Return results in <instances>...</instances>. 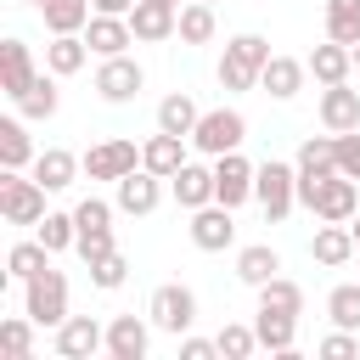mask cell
Here are the masks:
<instances>
[{
    "label": "cell",
    "mask_w": 360,
    "mask_h": 360,
    "mask_svg": "<svg viewBox=\"0 0 360 360\" xmlns=\"http://www.w3.org/2000/svg\"><path fill=\"white\" fill-rule=\"evenodd\" d=\"M253 202L264 208L270 225H281V219L292 214V202H298V163H281V158L259 163V174H253Z\"/></svg>",
    "instance_id": "obj_1"
},
{
    "label": "cell",
    "mask_w": 360,
    "mask_h": 360,
    "mask_svg": "<svg viewBox=\"0 0 360 360\" xmlns=\"http://www.w3.org/2000/svg\"><path fill=\"white\" fill-rule=\"evenodd\" d=\"M45 186L34 180V174H22V169H0V219L6 225H39L51 208H45Z\"/></svg>",
    "instance_id": "obj_2"
},
{
    "label": "cell",
    "mask_w": 360,
    "mask_h": 360,
    "mask_svg": "<svg viewBox=\"0 0 360 360\" xmlns=\"http://www.w3.org/2000/svg\"><path fill=\"white\" fill-rule=\"evenodd\" d=\"M22 309H28L39 326L56 332V326L68 321V276H62L56 264H45L39 276H28V281H22Z\"/></svg>",
    "instance_id": "obj_3"
},
{
    "label": "cell",
    "mask_w": 360,
    "mask_h": 360,
    "mask_svg": "<svg viewBox=\"0 0 360 360\" xmlns=\"http://www.w3.org/2000/svg\"><path fill=\"white\" fill-rule=\"evenodd\" d=\"M146 315H152V326H158V332L186 338V332L197 326V292H191L186 281H163V287H152Z\"/></svg>",
    "instance_id": "obj_4"
},
{
    "label": "cell",
    "mask_w": 360,
    "mask_h": 360,
    "mask_svg": "<svg viewBox=\"0 0 360 360\" xmlns=\"http://www.w3.org/2000/svg\"><path fill=\"white\" fill-rule=\"evenodd\" d=\"M248 141V118L236 112V107H208L202 118H197V129H191V146L202 152V158H225V152H236Z\"/></svg>",
    "instance_id": "obj_5"
},
{
    "label": "cell",
    "mask_w": 360,
    "mask_h": 360,
    "mask_svg": "<svg viewBox=\"0 0 360 360\" xmlns=\"http://www.w3.org/2000/svg\"><path fill=\"white\" fill-rule=\"evenodd\" d=\"M146 90V68L124 51V56H101V68H96V96L101 101H112V107H124V101H135Z\"/></svg>",
    "instance_id": "obj_6"
},
{
    "label": "cell",
    "mask_w": 360,
    "mask_h": 360,
    "mask_svg": "<svg viewBox=\"0 0 360 360\" xmlns=\"http://www.w3.org/2000/svg\"><path fill=\"white\" fill-rule=\"evenodd\" d=\"M253 174H259V163H248L242 146L225 152V158H214V202H225V208L253 202Z\"/></svg>",
    "instance_id": "obj_7"
},
{
    "label": "cell",
    "mask_w": 360,
    "mask_h": 360,
    "mask_svg": "<svg viewBox=\"0 0 360 360\" xmlns=\"http://www.w3.org/2000/svg\"><path fill=\"white\" fill-rule=\"evenodd\" d=\"M112 208H118V202H101V197H84V202L73 208V219H79V259H84V264H90L96 253L118 248V242H112Z\"/></svg>",
    "instance_id": "obj_8"
},
{
    "label": "cell",
    "mask_w": 360,
    "mask_h": 360,
    "mask_svg": "<svg viewBox=\"0 0 360 360\" xmlns=\"http://www.w3.org/2000/svg\"><path fill=\"white\" fill-rule=\"evenodd\" d=\"M129 169H141V146L129 135H112V141H101V146L84 152V174L90 180H124Z\"/></svg>",
    "instance_id": "obj_9"
},
{
    "label": "cell",
    "mask_w": 360,
    "mask_h": 360,
    "mask_svg": "<svg viewBox=\"0 0 360 360\" xmlns=\"http://www.w3.org/2000/svg\"><path fill=\"white\" fill-rule=\"evenodd\" d=\"M112 202H118V214L146 219V214L163 202V174H152V169H129L124 180H112Z\"/></svg>",
    "instance_id": "obj_10"
},
{
    "label": "cell",
    "mask_w": 360,
    "mask_h": 360,
    "mask_svg": "<svg viewBox=\"0 0 360 360\" xmlns=\"http://www.w3.org/2000/svg\"><path fill=\"white\" fill-rule=\"evenodd\" d=\"M309 214H315V219H326V225H349V219L360 214V180H349V174L321 180V191H315Z\"/></svg>",
    "instance_id": "obj_11"
},
{
    "label": "cell",
    "mask_w": 360,
    "mask_h": 360,
    "mask_svg": "<svg viewBox=\"0 0 360 360\" xmlns=\"http://www.w3.org/2000/svg\"><path fill=\"white\" fill-rule=\"evenodd\" d=\"M56 354L62 360H90V354H107V326L96 315H68L56 326Z\"/></svg>",
    "instance_id": "obj_12"
},
{
    "label": "cell",
    "mask_w": 360,
    "mask_h": 360,
    "mask_svg": "<svg viewBox=\"0 0 360 360\" xmlns=\"http://www.w3.org/2000/svg\"><path fill=\"white\" fill-rule=\"evenodd\" d=\"M231 214L236 208H225V202H208V208H191V248H202V253H225L231 242H236V225H231Z\"/></svg>",
    "instance_id": "obj_13"
},
{
    "label": "cell",
    "mask_w": 360,
    "mask_h": 360,
    "mask_svg": "<svg viewBox=\"0 0 360 360\" xmlns=\"http://www.w3.org/2000/svg\"><path fill=\"white\" fill-rule=\"evenodd\" d=\"M152 315H112L107 321V360H146Z\"/></svg>",
    "instance_id": "obj_14"
},
{
    "label": "cell",
    "mask_w": 360,
    "mask_h": 360,
    "mask_svg": "<svg viewBox=\"0 0 360 360\" xmlns=\"http://www.w3.org/2000/svg\"><path fill=\"white\" fill-rule=\"evenodd\" d=\"M315 118H321V129H332V135L360 129V90H349V79H343V84H321Z\"/></svg>",
    "instance_id": "obj_15"
},
{
    "label": "cell",
    "mask_w": 360,
    "mask_h": 360,
    "mask_svg": "<svg viewBox=\"0 0 360 360\" xmlns=\"http://www.w3.org/2000/svg\"><path fill=\"white\" fill-rule=\"evenodd\" d=\"M129 28H135V39H141V45H163V39H174V28H180V6H163V0H135Z\"/></svg>",
    "instance_id": "obj_16"
},
{
    "label": "cell",
    "mask_w": 360,
    "mask_h": 360,
    "mask_svg": "<svg viewBox=\"0 0 360 360\" xmlns=\"http://www.w3.org/2000/svg\"><path fill=\"white\" fill-rule=\"evenodd\" d=\"M169 191H174V202H180L186 214H191V208H208V202H214V169L186 158V163L169 174Z\"/></svg>",
    "instance_id": "obj_17"
},
{
    "label": "cell",
    "mask_w": 360,
    "mask_h": 360,
    "mask_svg": "<svg viewBox=\"0 0 360 360\" xmlns=\"http://www.w3.org/2000/svg\"><path fill=\"white\" fill-rule=\"evenodd\" d=\"M84 39H90V51H96V56H124V51L135 45V28H129V17L96 11V17L84 22Z\"/></svg>",
    "instance_id": "obj_18"
},
{
    "label": "cell",
    "mask_w": 360,
    "mask_h": 360,
    "mask_svg": "<svg viewBox=\"0 0 360 360\" xmlns=\"http://www.w3.org/2000/svg\"><path fill=\"white\" fill-rule=\"evenodd\" d=\"M354 253H360V248H354V231H349V225H326V219L315 225V236H309V259H315V264L343 270Z\"/></svg>",
    "instance_id": "obj_19"
},
{
    "label": "cell",
    "mask_w": 360,
    "mask_h": 360,
    "mask_svg": "<svg viewBox=\"0 0 360 360\" xmlns=\"http://www.w3.org/2000/svg\"><path fill=\"white\" fill-rule=\"evenodd\" d=\"M304 79H309V62H298V56H270L264 73H259V90L276 96V101H292V96L304 90Z\"/></svg>",
    "instance_id": "obj_20"
},
{
    "label": "cell",
    "mask_w": 360,
    "mask_h": 360,
    "mask_svg": "<svg viewBox=\"0 0 360 360\" xmlns=\"http://www.w3.org/2000/svg\"><path fill=\"white\" fill-rule=\"evenodd\" d=\"M34 73H39V68H34V56H28V45H22L17 34H11V39L0 45V90H6L11 101H17V96H22L28 84H34Z\"/></svg>",
    "instance_id": "obj_21"
},
{
    "label": "cell",
    "mask_w": 360,
    "mask_h": 360,
    "mask_svg": "<svg viewBox=\"0 0 360 360\" xmlns=\"http://www.w3.org/2000/svg\"><path fill=\"white\" fill-rule=\"evenodd\" d=\"M79 169H84V158H73L68 146H45V152L34 158V180H39L45 191H68V186L79 180Z\"/></svg>",
    "instance_id": "obj_22"
},
{
    "label": "cell",
    "mask_w": 360,
    "mask_h": 360,
    "mask_svg": "<svg viewBox=\"0 0 360 360\" xmlns=\"http://www.w3.org/2000/svg\"><path fill=\"white\" fill-rule=\"evenodd\" d=\"M304 62H309L315 84H343V79L354 73V45H338V39H326V45H315Z\"/></svg>",
    "instance_id": "obj_23"
},
{
    "label": "cell",
    "mask_w": 360,
    "mask_h": 360,
    "mask_svg": "<svg viewBox=\"0 0 360 360\" xmlns=\"http://www.w3.org/2000/svg\"><path fill=\"white\" fill-rule=\"evenodd\" d=\"M186 163V135H169V129H158V135H146L141 141V169H152V174H174Z\"/></svg>",
    "instance_id": "obj_24"
},
{
    "label": "cell",
    "mask_w": 360,
    "mask_h": 360,
    "mask_svg": "<svg viewBox=\"0 0 360 360\" xmlns=\"http://www.w3.org/2000/svg\"><path fill=\"white\" fill-rule=\"evenodd\" d=\"M270 276H281V253H276L270 242H248V248L236 253V281L259 292V287H264Z\"/></svg>",
    "instance_id": "obj_25"
},
{
    "label": "cell",
    "mask_w": 360,
    "mask_h": 360,
    "mask_svg": "<svg viewBox=\"0 0 360 360\" xmlns=\"http://www.w3.org/2000/svg\"><path fill=\"white\" fill-rule=\"evenodd\" d=\"M253 332H259V349L287 354L298 343V315H287V309H253Z\"/></svg>",
    "instance_id": "obj_26"
},
{
    "label": "cell",
    "mask_w": 360,
    "mask_h": 360,
    "mask_svg": "<svg viewBox=\"0 0 360 360\" xmlns=\"http://www.w3.org/2000/svg\"><path fill=\"white\" fill-rule=\"evenodd\" d=\"M84 62H90V39H84V34H51V45H45V68H51L56 79H73Z\"/></svg>",
    "instance_id": "obj_27"
},
{
    "label": "cell",
    "mask_w": 360,
    "mask_h": 360,
    "mask_svg": "<svg viewBox=\"0 0 360 360\" xmlns=\"http://www.w3.org/2000/svg\"><path fill=\"white\" fill-rule=\"evenodd\" d=\"M34 141L22 118H0V169H34Z\"/></svg>",
    "instance_id": "obj_28"
},
{
    "label": "cell",
    "mask_w": 360,
    "mask_h": 360,
    "mask_svg": "<svg viewBox=\"0 0 360 360\" xmlns=\"http://www.w3.org/2000/svg\"><path fill=\"white\" fill-rule=\"evenodd\" d=\"M39 17L51 34H84V22L96 17V0H45Z\"/></svg>",
    "instance_id": "obj_29"
},
{
    "label": "cell",
    "mask_w": 360,
    "mask_h": 360,
    "mask_svg": "<svg viewBox=\"0 0 360 360\" xmlns=\"http://www.w3.org/2000/svg\"><path fill=\"white\" fill-rule=\"evenodd\" d=\"M56 107H62V90H56V73L45 68V73H34V84L17 96V112H22V118H51Z\"/></svg>",
    "instance_id": "obj_30"
},
{
    "label": "cell",
    "mask_w": 360,
    "mask_h": 360,
    "mask_svg": "<svg viewBox=\"0 0 360 360\" xmlns=\"http://www.w3.org/2000/svg\"><path fill=\"white\" fill-rule=\"evenodd\" d=\"M197 118H202V107H197L186 90H174V96H163V101H158V129H169V135H186V141H191Z\"/></svg>",
    "instance_id": "obj_31"
},
{
    "label": "cell",
    "mask_w": 360,
    "mask_h": 360,
    "mask_svg": "<svg viewBox=\"0 0 360 360\" xmlns=\"http://www.w3.org/2000/svg\"><path fill=\"white\" fill-rule=\"evenodd\" d=\"M292 163H298V174H321V180L338 174V135H332V129H326V135H309Z\"/></svg>",
    "instance_id": "obj_32"
},
{
    "label": "cell",
    "mask_w": 360,
    "mask_h": 360,
    "mask_svg": "<svg viewBox=\"0 0 360 360\" xmlns=\"http://www.w3.org/2000/svg\"><path fill=\"white\" fill-rule=\"evenodd\" d=\"M214 28H219V22H214V6L186 0V6H180V28H174V39H180V45H208Z\"/></svg>",
    "instance_id": "obj_33"
},
{
    "label": "cell",
    "mask_w": 360,
    "mask_h": 360,
    "mask_svg": "<svg viewBox=\"0 0 360 360\" xmlns=\"http://www.w3.org/2000/svg\"><path fill=\"white\" fill-rule=\"evenodd\" d=\"M51 264V248L34 236V242H11V253H6V276L11 281H28V276H39Z\"/></svg>",
    "instance_id": "obj_34"
},
{
    "label": "cell",
    "mask_w": 360,
    "mask_h": 360,
    "mask_svg": "<svg viewBox=\"0 0 360 360\" xmlns=\"http://www.w3.org/2000/svg\"><path fill=\"white\" fill-rule=\"evenodd\" d=\"M326 39L360 45V0H326Z\"/></svg>",
    "instance_id": "obj_35"
},
{
    "label": "cell",
    "mask_w": 360,
    "mask_h": 360,
    "mask_svg": "<svg viewBox=\"0 0 360 360\" xmlns=\"http://www.w3.org/2000/svg\"><path fill=\"white\" fill-rule=\"evenodd\" d=\"M326 321H332V326L360 332V281H343V287H332V292H326Z\"/></svg>",
    "instance_id": "obj_36"
},
{
    "label": "cell",
    "mask_w": 360,
    "mask_h": 360,
    "mask_svg": "<svg viewBox=\"0 0 360 360\" xmlns=\"http://www.w3.org/2000/svg\"><path fill=\"white\" fill-rule=\"evenodd\" d=\"M129 281V259L118 253V248H107V253H96L90 259V287H101V292H118Z\"/></svg>",
    "instance_id": "obj_37"
},
{
    "label": "cell",
    "mask_w": 360,
    "mask_h": 360,
    "mask_svg": "<svg viewBox=\"0 0 360 360\" xmlns=\"http://www.w3.org/2000/svg\"><path fill=\"white\" fill-rule=\"evenodd\" d=\"M259 309H287V315H304V287L287 281V276H270L259 287Z\"/></svg>",
    "instance_id": "obj_38"
},
{
    "label": "cell",
    "mask_w": 360,
    "mask_h": 360,
    "mask_svg": "<svg viewBox=\"0 0 360 360\" xmlns=\"http://www.w3.org/2000/svg\"><path fill=\"white\" fill-rule=\"evenodd\" d=\"M34 231H39V242H45L51 253H68V248H79V219H73V214H45Z\"/></svg>",
    "instance_id": "obj_39"
},
{
    "label": "cell",
    "mask_w": 360,
    "mask_h": 360,
    "mask_svg": "<svg viewBox=\"0 0 360 360\" xmlns=\"http://www.w3.org/2000/svg\"><path fill=\"white\" fill-rule=\"evenodd\" d=\"M34 326H39V321H34L28 309L11 315V321H0V349L17 354V360H28V354H34Z\"/></svg>",
    "instance_id": "obj_40"
},
{
    "label": "cell",
    "mask_w": 360,
    "mask_h": 360,
    "mask_svg": "<svg viewBox=\"0 0 360 360\" xmlns=\"http://www.w3.org/2000/svg\"><path fill=\"white\" fill-rule=\"evenodd\" d=\"M253 349H259V332L253 326H242V321H225L219 326V354L225 360H248Z\"/></svg>",
    "instance_id": "obj_41"
},
{
    "label": "cell",
    "mask_w": 360,
    "mask_h": 360,
    "mask_svg": "<svg viewBox=\"0 0 360 360\" xmlns=\"http://www.w3.org/2000/svg\"><path fill=\"white\" fill-rule=\"evenodd\" d=\"M315 354H321V360H354V354H360V332L338 326V332H326V338L315 343Z\"/></svg>",
    "instance_id": "obj_42"
},
{
    "label": "cell",
    "mask_w": 360,
    "mask_h": 360,
    "mask_svg": "<svg viewBox=\"0 0 360 360\" xmlns=\"http://www.w3.org/2000/svg\"><path fill=\"white\" fill-rule=\"evenodd\" d=\"M338 174H349V180H360V129H349V135H338Z\"/></svg>",
    "instance_id": "obj_43"
},
{
    "label": "cell",
    "mask_w": 360,
    "mask_h": 360,
    "mask_svg": "<svg viewBox=\"0 0 360 360\" xmlns=\"http://www.w3.org/2000/svg\"><path fill=\"white\" fill-rule=\"evenodd\" d=\"M214 354H219V338H191V332L180 338V360H214Z\"/></svg>",
    "instance_id": "obj_44"
},
{
    "label": "cell",
    "mask_w": 360,
    "mask_h": 360,
    "mask_svg": "<svg viewBox=\"0 0 360 360\" xmlns=\"http://www.w3.org/2000/svg\"><path fill=\"white\" fill-rule=\"evenodd\" d=\"M96 11H112V17H129L135 0H96Z\"/></svg>",
    "instance_id": "obj_45"
},
{
    "label": "cell",
    "mask_w": 360,
    "mask_h": 360,
    "mask_svg": "<svg viewBox=\"0 0 360 360\" xmlns=\"http://www.w3.org/2000/svg\"><path fill=\"white\" fill-rule=\"evenodd\" d=\"M349 231H354V248H360V214H354V219H349Z\"/></svg>",
    "instance_id": "obj_46"
},
{
    "label": "cell",
    "mask_w": 360,
    "mask_h": 360,
    "mask_svg": "<svg viewBox=\"0 0 360 360\" xmlns=\"http://www.w3.org/2000/svg\"><path fill=\"white\" fill-rule=\"evenodd\" d=\"M354 73H360V45H354Z\"/></svg>",
    "instance_id": "obj_47"
},
{
    "label": "cell",
    "mask_w": 360,
    "mask_h": 360,
    "mask_svg": "<svg viewBox=\"0 0 360 360\" xmlns=\"http://www.w3.org/2000/svg\"><path fill=\"white\" fill-rule=\"evenodd\" d=\"M163 6H180V0H163Z\"/></svg>",
    "instance_id": "obj_48"
},
{
    "label": "cell",
    "mask_w": 360,
    "mask_h": 360,
    "mask_svg": "<svg viewBox=\"0 0 360 360\" xmlns=\"http://www.w3.org/2000/svg\"><path fill=\"white\" fill-rule=\"evenodd\" d=\"M28 6H45V0H28Z\"/></svg>",
    "instance_id": "obj_49"
},
{
    "label": "cell",
    "mask_w": 360,
    "mask_h": 360,
    "mask_svg": "<svg viewBox=\"0 0 360 360\" xmlns=\"http://www.w3.org/2000/svg\"><path fill=\"white\" fill-rule=\"evenodd\" d=\"M202 6H214V0H202Z\"/></svg>",
    "instance_id": "obj_50"
}]
</instances>
